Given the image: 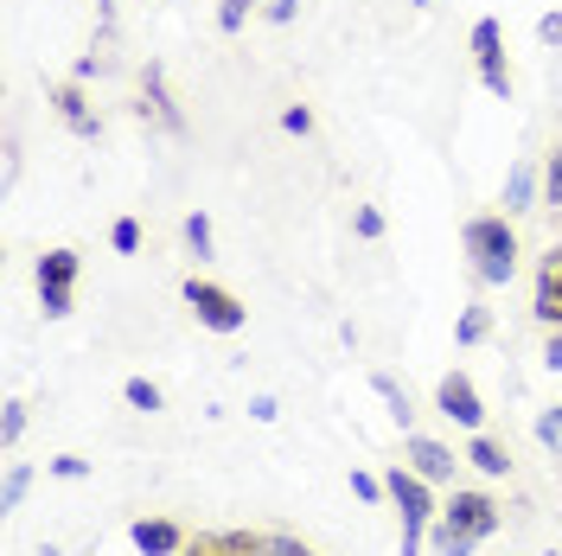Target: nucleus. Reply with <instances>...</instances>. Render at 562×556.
<instances>
[{
  "label": "nucleus",
  "mask_w": 562,
  "mask_h": 556,
  "mask_svg": "<svg viewBox=\"0 0 562 556\" xmlns=\"http://www.w3.org/2000/svg\"><path fill=\"white\" fill-rule=\"evenodd\" d=\"M492 531H498V505L486 492H454L441 524H435V556H473V544Z\"/></svg>",
  "instance_id": "f257e3e1"
},
{
  "label": "nucleus",
  "mask_w": 562,
  "mask_h": 556,
  "mask_svg": "<svg viewBox=\"0 0 562 556\" xmlns=\"http://www.w3.org/2000/svg\"><path fill=\"white\" fill-rule=\"evenodd\" d=\"M460 244H467V256H473V276L480 281L505 288V281L518 276V237H512L505 218H473V224L460 231Z\"/></svg>",
  "instance_id": "f03ea898"
},
{
  "label": "nucleus",
  "mask_w": 562,
  "mask_h": 556,
  "mask_svg": "<svg viewBox=\"0 0 562 556\" xmlns=\"http://www.w3.org/2000/svg\"><path fill=\"white\" fill-rule=\"evenodd\" d=\"M390 499H396V512H403V556H422V531H428V519H435V499H428V480L422 474H390L384 480Z\"/></svg>",
  "instance_id": "7ed1b4c3"
},
{
  "label": "nucleus",
  "mask_w": 562,
  "mask_h": 556,
  "mask_svg": "<svg viewBox=\"0 0 562 556\" xmlns=\"http://www.w3.org/2000/svg\"><path fill=\"white\" fill-rule=\"evenodd\" d=\"M186 308L199 313V326H211V333H244L249 326V308L231 294V288H217V281H186Z\"/></svg>",
  "instance_id": "20e7f679"
},
{
  "label": "nucleus",
  "mask_w": 562,
  "mask_h": 556,
  "mask_svg": "<svg viewBox=\"0 0 562 556\" xmlns=\"http://www.w3.org/2000/svg\"><path fill=\"white\" fill-rule=\"evenodd\" d=\"M70 288H77V249H45V256H38V301H45V320H65L70 313Z\"/></svg>",
  "instance_id": "39448f33"
},
{
  "label": "nucleus",
  "mask_w": 562,
  "mask_h": 556,
  "mask_svg": "<svg viewBox=\"0 0 562 556\" xmlns=\"http://www.w3.org/2000/svg\"><path fill=\"white\" fill-rule=\"evenodd\" d=\"M473 58H480V84H486L492 97H512V65H505L498 20H480V26H473Z\"/></svg>",
  "instance_id": "423d86ee"
},
{
  "label": "nucleus",
  "mask_w": 562,
  "mask_h": 556,
  "mask_svg": "<svg viewBox=\"0 0 562 556\" xmlns=\"http://www.w3.org/2000/svg\"><path fill=\"white\" fill-rule=\"evenodd\" d=\"M140 115H147V122H154V129H167V135H186V115H179V103L173 97H167V70L160 65H147L140 70Z\"/></svg>",
  "instance_id": "0eeeda50"
},
{
  "label": "nucleus",
  "mask_w": 562,
  "mask_h": 556,
  "mask_svg": "<svg viewBox=\"0 0 562 556\" xmlns=\"http://www.w3.org/2000/svg\"><path fill=\"white\" fill-rule=\"evenodd\" d=\"M530 313L543 326H562V244L537 263V294H530Z\"/></svg>",
  "instance_id": "6e6552de"
},
{
  "label": "nucleus",
  "mask_w": 562,
  "mask_h": 556,
  "mask_svg": "<svg viewBox=\"0 0 562 556\" xmlns=\"http://www.w3.org/2000/svg\"><path fill=\"white\" fill-rule=\"evenodd\" d=\"M435 403H441V416L460 422V429H480V390H473V378H460V371H448L441 378V390H435Z\"/></svg>",
  "instance_id": "1a4fd4ad"
},
{
  "label": "nucleus",
  "mask_w": 562,
  "mask_h": 556,
  "mask_svg": "<svg viewBox=\"0 0 562 556\" xmlns=\"http://www.w3.org/2000/svg\"><path fill=\"white\" fill-rule=\"evenodd\" d=\"M52 109L65 115V129H70L77 141H97V135H103V122H97V109L83 103V90H77V84H58V90H52Z\"/></svg>",
  "instance_id": "9d476101"
},
{
  "label": "nucleus",
  "mask_w": 562,
  "mask_h": 556,
  "mask_svg": "<svg viewBox=\"0 0 562 556\" xmlns=\"http://www.w3.org/2000/svg\"><path fill=\"white\" fill-rule=\"evenodd\" d=\"M186 556H269L262 551V537H249V531H205V537H192Z\"/></svg>",
  "instance_id": "9b49d317"
},
{
  "label": "nucleus",
  "mask_w": 562,
  "mask_h": 556,
  "mask_svg": "<svg viewBox=\"0 0 562 556\" xmlns=\"http://www.w3.org/2000/svg\"><path fill=\"white\" fill-rule=\"evenodd\" d=\"M128 537H135L140 556H186V537H179V524H167V519H140Z\"/></svg>",
  "instance_id": "f8f14e48"
},
{
  "label": "nucleus",
  "mask_w": 562,
  "mask_h": 556,
  "mask_svg": "<svg viewBox=\"0 0 562 556\" xmlns=\"http://www.w3.org/2000/svg\"><path fill=\"white\" fill-rule=\"evenodd\" d=\"M409 467H416L422 480H454V448H441L428 435H409Z\"/></svg>",
  "instance_id": "ddd939ff"
},
{
  "label": "nucleus",
  "mask_w": 562,
  "mask_h": 556,
  "mask_svg": "<svg viewBox=\"0 0 562 556\" xmlns=\"http://www.w3.org/2000/svg\"><path fill=\"white\" fill-rule=\"evenodd\" d=\"M467 460H473L480 474H492V480H498V474H512V454L498 448L492 435H473V448H467Z\"/></svg>",
  "instance_id": "4468645a"
},
{
  "label": "nucleus",
  "mask_w": 562,
  "mask_h": 556,
  "mask_svg": "<svg viewBox=\"0 0 562 556\" xmlns=\"http://www.w3.org/2000/svg\"><path fill=\"white\" fill-rule=\"evenodd\" d=\"M530 192H537V167H530V160H518V167H512V179H505V211H530Z\"/></svg>",
  "instance_id": "2eb2a0df"
},
{
  "label": "nucleus",
  "mask_w": 562,
  "mask_h": 556,
  "mask_svg": "<svg viewBox=\"0 0 562 556\" xmlns=\"http://www.w3.org/2000/svg\"><path fill=\"white\" fill-rule=\"evenodd\" d=\"M371 390H378V397L390 403V416H396L403 429H409V416H416V410H409V390H403V383L390 378V371H378V378H371Z\"/></svg>",
  "instance_id": "dca6fc26"
},
{
  "label": "nucleus",
  "mask_w": 562,
  "mask_h": 556,
  "mask_svg": "<svg viewBox=\"0 0 562 556\" xmlns=\"http://www.w3.org/2000/svg\"><path fill=\"white\" fill-rule=\"evenodd\" d=\"M122 397H128V410H140V416L160 410V383H147V378H128L122 383Z\"/></svg>",
  "instance_id": "f3484780"
},
{
  "label": "nucleus",
  "mask_w": 562,
  "mask_h": 556,
  "mask_svg": "<svg viewBox=\"0 0 562 556\" xmlns=\"http://www.w3.org/2000/svg\"><path fill=\"white\" fill-rule=\"evenodd\" d=\"M486 333H492V313H486V308H467V313H460V326H454L460 346H480Z\"/></svg>",
  "instance_id": "a211bd4d"
},
{
  "label": "nucleus",
  "mask_w": 562,
  "mask_h": 556,
  "mask_svg": "<svg viewBox=\"0 0 562 556\" xmlns=\"http://www.w3.org/2000/svg\"><path fill=\"white\" fill-rule=\"evenodd\" d=\"M537 442H543V448H550V454L562 460V403H557V410H543V416H537Z\"/></svg>",
  "instance_id": "6ab92c4d"
},
{
  "label": "nucleus",
  "mask_w": 562,
  "mask_h": 556,
  "mask_svg": "<svg viewBox=\"0 0 562 556\" xmlns=\"http://www.w3.org/2000/svg\"><path fill=\"white\" fill-rule=\"evenodd\" d=\"M249 7H256V0H217V33H244Z\"/></svg>",
  "instance_id": "aec40b11"
},
{
  "label": "nucleus",
  "mask_w": 562,
  "mask_h": 556,
  "mask_svg": "<svg viewBox=\"0 0 562 556\" xmlns=\"http://www.w3.org/2000/svg\"><path fill=\"white\" fill-rule=\"evenodd\" d=\"M20 435H26V403H20V397H13V403H7V410H0V442H7V448H13V442H20Z\"/></svg>",
  "instance_id": "412c9836"
},
{
  "label": "nucleus",
  "mask_w": 562,
  "mask_h": 556,
  "mask_svg": "<svg viewBox=\"0 0 562 556\" xmlns=\"http://www.w3.org/2000/svg\"><path fill=\"white\" fill-rule=\"evenodd\" d=\"M109 244L122 249V256H135V249H140V224H135V218H115V224H109Z\"/></svg>",
  "instance_id": "4be33fe9"
},
{
  "label": "nucleus",
  "mask_w": 562,
  "mask_h": 556,
  "mask_svg": "<svg viewBox=\"0 0 562 556\" xmlns=\"http://www.w3.org/2000/svg\"><path fill=\"white\" fill-rule=\"evenodd\" d=\"M26 487H33V467H13V474H7V487H0V505L13 512V505L26 499Z\"/></svg>",
  "instance_id": "5701e85b"
},
{
  "label": "nucleus",
  "mask_w": 562,
  "mask_h": 556,
  "mask_svg": "<svg viewBox=\"0 0 562 556\" xmlns=\"http://www.w3.org/2000/svg\"><path fill=\"white\" fill-rule=\"evenodd\" d=\"M186 244L199 249V256H211V218H205V211H192V218H186Z\"/></svg>",
  "instance_id": "b1692460"
},
{
  "label": "nucleus",
  "mask_w": 562,
  "mask_h": 556,
  "mask_svg": "<svg viewBox=\"0 0 562 556\" xmlns=\"http://www.w3.org/2000/svg\"><path fill=\"white\" fill-rule=\"evenodd\" d=\"M281 129H288V135H314V109H307V103L281 109Z\"/></svg>",
  "instance_id": "393cba45"
},
{
  "label": "nucleus",
  "mask_w": 562,
  "mask_h": 556,
  "mask_svg": "<svg viewBox=\"0 0 562 556\" xmlns=\"http://www.w3.org/2000/svg\"><path fill=\"white\" fill-rule=\"evenodd\" d=\"M351 224H358V237H384V211H378V205H358Z\"/></svg>",
  "instance_id": "a878e982"
},
{
  "label": "nucleus",
  "mask_w": 562,
  "mask_h": 556,
  "mask_svg": "<svg viewBox=\"0 0 562 556\" xmlns=\"http://www.w3.org/2000/svg\"><path fill=\"white\" fill-rule=\"evenodd\" d=\"M52 474H58V480H83V474H90V460H77V454H58V460H52Z\"/></svg>",
  "instance_id": "bb28decb"
},
{
  "label": "nucleus",
  "mask_w": 562,
  "mask_h": 556,
  "mask_svg": "<svg viewBox=\"0 0 562 556\" xmlns=\"http://www.w3.org/2000/svg\"><path fill=\"white\" fill-rule=\"evenodd\" d=\"M543 186H550V205H562V147L550 154V167H543Z\"/></svg>",
  "instance_id": "cd10ccee"
},
{
  "label": "nucleus",
  "mask_w": 562,
  "mask_h": 556,
  "mask_svg": "<svg viewBox=\"0 0 562 556\" xmlns=\"http://www.w3.org/2000/svg\"><path fill=\"white\" fill-rule=\"evenodd\" d=\"M351 492H358V499H364V505H371V499H384V480H371V474H351Z\"/></svg>",
  "instance_id": "c85d7f7f"
},
{
  "label": "nucleus",
  "mask_w": 562,
  "mask_h": 556,
  "mask_svg": "<svg viewBox=\"0 0 562 556\" xmlns=\"http://www.w3.org/2000/svg\"><path fill=\"white\" fill-rule=\"evenodd\" d=\"M262 551L269 556H314L307 544H294V537H262Z\"/></svg>",
  "instance_id": "c756f323"
},
{
  "label": "nucleus",
  "mask_w": 562,
  "mask_h": 556,
  "mask_svg": "<svg viewBox=\"0 0 562 556\" xmlns=\"http://www.w3.org/2000/svg\"><path fill=\"white\" fill-rule=\"evenodd\" d=\"M537 38H543V45H562V13H543V20H537Z\"/></svg>",
  "instance_id": "7c9ffc66"
},
{
  "label": "nucleus",
  "mask_w": 562,
  "mask_h": 556,
  "mask_svg": "<svg viewBox=\"0 0 562 556\" xmlns=\"http://www.w3.org/2000/svg\"><path fill=\"white\" fill-rule=\"evenodd\" d=\"M543 365H550V371H562V326H550V346H543Z\"/></svg>",
  "instance_id": "2f4dec72"
},
{
  "label": "nucleus",
  "mask_w": 562,
  "mask_h": 556,
  "mask_svg": "<svg viewBox=\"0 0 562 556\" xmlns=\"http://www.w3.org/2000/svg\"><path fill=\"white\" fill-rule=\"evenodd\" d=\"M294 13H301V0H269V20H276V26H288Z\"/></svg>",
  "instance_id": "473e14b6"
},
{
  "label": "nucleus",
  "mask_w": 562,
  "mask_h": 556,
  "mask_svg": "<svg viewBox=\"0 0 562 556\" xmlns=\"http://www.w3.org/2000/svg\"><path fill=\"white\" fill-rule=\"evenodd\" d=\"M249 416H256V422H276V416H281L276 397H256V403H249Z\"/></svg>",
  "instance_id": "72a5a7b5"
},
{
  "label": "nucleus",
  "mask_w": 562,
  "mask_h": 556,
  "mask_svg": "<svg viewBox=\"0 0 562 556\" xmlns=\"http://www.w3.org/2000/svg\"><path fill=\"white\" fill-rule=\"evenodd\" d=\"M416 7H428V0H416Z\"/></svg>",
  "instance_id": "f704fd0d"
},
{
  "label": "nucleus",
  "mask_w": 562,
  "mask_h": 556,
  "mask_svg": "<svg viewBox=\"0 0 562 556\" xmlns=\"http://www.w3.org/2000/svg\"><path fill=\"white\" fill-rule=\"evenodd\" d=\"M550 556H557V551H550Z\"/></svg>",
  "instance_id": "c9c22d12"
}]
</instances>
